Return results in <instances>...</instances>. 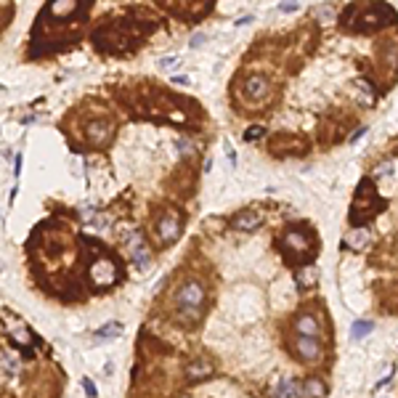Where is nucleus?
Segmentation results:
<instances>
[{
  "instance_id": "obj_14",
  "label": "nucleus",
  "mask_w": 398,
  "mask_h": 398,
  "mask_svg": "<svg viewBox=\"0 0 398 398\" xmlns=\"http://www.w3.org/2000/svg\"><path fill=\"white\" fill-rule=\"evenodd\" d=\"M295 332L297 334H306V337H319V321L311 316V313H303V316L295 319Z\"/></svg>"
},
{
  "instance_id": "obj_13",
  "label": "nucleus",
  "mask_w": 398,
  "mask_h": 398,
  "mask_svg": "<svg viewBox=\"0 0 398 398\" xmlns=\"http://www.w3.org/2000/svg\"><path fill=\"white\" fill-rule=\"evenodd\" d=\"M260 223H263V215H258V213H253V210L239 213L234 221H231V226L239 228V231H255V228H260Z\"/></svg>"
},
{
  "instance_id": "obj_16",
  "label": "nucleus",
  "mask_w": 398,
  "mask_h": 398,
  "mask_svg": "<svg viewBox=\"0 0 398 398\" xmlns=\"http://www.w3.org/2000/svg\"><path fill=\"white\" fill-rule=\"evenodd\" d=\"M117 334H122V324L109 321V324H104L101 329H96V340H109V337H117Z\"/></svg>"
},
{
  "instance_id": "obj_10",
  "label": "nucleus",
  "mask_w": 398,
  "mask_h": 398,
  "mask_svg": "<svg viewBox=\"0 0 398 398\" xmlns=\"http://www.w3.org/2000/svg\"><path fill=\"white\" fill-rule=\"evenodd\" d=\"M128 253H130V258H133L141 268L149 266V247H146V242H143L141 234H130V236H128Z\"/></svg>"
},
{
  "instance_id": "obj_9",
  "label": "nucleus",
  "mask_w": 398,
  "mask_h": 398,
  "mask_svg": "<svg viewBox=\"0 0 398 398\" xmlns=\"http://www.w3.org/2000/svg\"><path fill=\"white\" fill-rule=\"evenodd\" d=\"M112 135H114V125L109 120H96V122L88 125V141H90V146H96V149L107 146L112 141Z\"/></svg>"
},
{
  "instance_id": "obj_20",
  "label": "nucleus",
  "mask_w": 398,
  "mask_h": 398,
  "mask_svg": "<svg viewBox=\"0 0 398 398\" xmlns=\"http://www.w3.org/2000/svg\"><path fill=\"white\" fill-rule=\"evenodd\" d=\"M260 135H266V128L255 125V128H250V130L244 133V141H255V138H260Z\"/></svg>"
},
{
  "instance_id": "obj_7",
  "label": "nucleus",
  "mask_w": 398,
  "mask_h": 398,
  "mask_svg": "<svg viewBox=\"0 0 398 398\" xmlns=\"http://www.w3.org/2000/svg\"><path fill=\"white\" fill-rule=\"evenodd\" d=\"M181 226H183V218L178 213L160 215V221H157V239H160V247L173 244L175 239L181 236Z\"/></svg>"
},
{
  "instance_id": "obj_22",
  "label": "nucleus",
  "mask_w": 398,
  "mask_h": 398,
  "mask_svg": "<svg viewBox=\"0 0 398 398\" xmlns=\"http://www.w3.org/2000/svg\"><path fill=\"white\" fill-rule=\"evenodd\" d=\"M297 8H300L297 3H281V6H279V11H284V14H287V11H297Z\"/></svg>"
},
{
  "instance_id": "obj_15",
  "label": "nucleus",
  "mask_w": 398,
  "mask_h": 398,
  "mask_svg": "<svg viewBox=\"0 0 398 398\" xmlns=\"http://www.w3.org/2000/svg\"><path fill=\"white\" fill-rule=\"evenodd\" d=\"M300 393L306 395V398H324V395H327V385H324L321 377H308V380L303 382Z\"/></svg>"
},
{
  "instance_id": "obj_8",
  "label": "nucleus",
  "mask_w": 398,
  "mask_h": 398,
  "mask_svg": "<svg viewBox=\"0 0 398 398\" xmlns=\"http://www.w3.org/2000/svg\"><path fill=\"white\" fill-rule=\"evenodd\" d=\"M292 351L300 361H316L321 356V342L319 337H306V334H297L295 342H292Z\"/></svg>"
},
{
  "instance_id": "obj_25",
  "label": "nucleus",
  "mask_w": 398,
  "mask_h": 398,
  "mask_svg": "<svg viewBox=\"0 0 398 398\" xmlns=\"http://www.w3.org/2000/svg\"><path fill=\"white\" fill-rule=\"evenodd\" d=\"M173 82H175V85H186L188 77H183V75H181V77H173Z\"/></svg>"
},
{
  "instance_id": "obj_19",
  "label": "nucleus",
  "mask_w": 398,
  "mask_h": 398,
  "mask_svg": "<svg viewBox=\"0 0 398 398\" xmlns=\"http://www.w3.org/2000/svg\"><path fill=\"white\" fill-rule=\"evenodd\" d=\"M374 329V321H356L353 327H351V337L353 340H361L364 334H369Z\"/></svg>"
},
{
  "instance_id": "obj_17",
  "label": "nucleus",
  "mask_w": 398,
  "mask_h": 398,
  "mask_svg": "<svg viewBox=\"0 0 398 398\" xmlns=\"http://www.w3.org/2000/svg\"><path fill=\"white\" fill-rule=\"evenodd\" d=\"M369 231H366V228H356V231L348 236V244L353 247V250H364L366 244H369Z\"/></svg>"
},
{
  "instance_id": "obj_11",
  "label": "nucleus",
  "mask_w": 398,
  "mask_h": 398,
  "mask_svg": "<svg viewBox=\"0 0 398 398\" xmlns=\"http://www.w3.org/2000/svg\"><path fill=\"white\" fill-rule=\"evenodd\" d=\"M244 93H247V98H253V101H263L266 93H268V80L263 75H247Z\"/></svg>"
},
{
  "instance_id": "obj_12",
  "label": "nucleus",
  "mask_w": 398,
  "mask_h": 398,
  "mask_svg": "<svg viewBox=\"0 0 398 398\" xmlns=\"http://www.w3.org/2000/svg\"><path fill=\"white\" fill-rule=\"evenodd\" d=\"M215 374V366L210 361H202V359H196L191 364H186V380L188 382H199V380H207V377H213Z\"/></svg>"
},
{
  "instance_id": "obj_18",
  "label": "nucleus",
  "mask_w": 398,
  "mask_h": 398,
  "mask_svg": "<svg viewBox=\"0 0 398 398\" xmlns=\"http://www.w3.org/2000/svg\"><path fill=\"white\" fill-rule=\"evenodd\" d=\"M279 398H300V387L292 382V380H284L279 385V390H276Z\"/></svg>"
},
{
  "instance_id": "obj_1",
  "label": "nucleus",
  "mask_w": 398,
  "mask_h": 398,
  "mask_svg": "<svg viewBox=\"0 0 398 398\" xmlns=\"http://www.w3.org/2000/svg\"><path fill=\"white\" fill-rule=\"evenodd\" d=\"M152 29L154 27H141L138 22H128V19H120L114 24L104 22L93 32V43L104 54H117V51H125V48H135Z\"/></svg>"
},
{
  "instance_id": "obj_2",
  "label": "nucleus",
  "mask_w": 398,
  "mask_h": 398,
  "mask_svg": "<svg viewBox=\"0 0 398 398\" xmlns=\"http://www.w3.org/2000/svg\"><path fill=\"white\" fill-rule=\"evenodd\" d=\"M395 22V11L387 8L382 3H364V6H351L348 11L342 14V24L356 32H369L377 27H387Z\"/></svg>"
},
{
  "instance_id": "obj_24",
  "label": "nucleus",
  "mask_w": 398,
  "mask_h": 398,
  "mask_svg": "<svg viewBox=\"0 0 398 398\" xmlns=\"http://www.w3.org/2000/svg\"><path fill=\"white\" fill-rule=\"evenodd\" d=\"M364 133H366V128H359V130H356V133L351 135V141H359V138H361V135H364Z\"/></svg>"
},
{
  "instance_id": "obj_6",
  "label": "nucleus",
  "mask_w": 398,
  "mask_h": 398,
  "mask_svg": "<svg viewBox=\"0 0 398 398\" xmlns=\"http://www.w3.org/2000/svg\"><path fill=\"white\" fill-rule=\"evenodd\" d=\"M268 149L274 154H306L308 152V141L303 135H292V133H276L271 135Z\"/></svg>"
},
{
  "instance_id": "obj_4",
  "label": "nucleus",
  "mask_w": 398,
  "mask_h": 398,
  "mask_svg": "<svg viewBox=\"0 0 398 398\" xmlns=\"http://www.w3.org/2000/svg\"><path fill=\"white\" fill-rule=\"evenodd\" d=\"M175 306H178V319H186L188 324L199 321V313L205 306V287L199 281L188 279L175 289Z\"/></svg>"
},
{
  "instance_id": "obj_5",
  "label": "nucleus",
  "mask_w": 398,
  "mask_h": 398,
  "mask_svg": "<svg viewBox=\"0 0 398 398\" xmlns=\"http://www.w3.org/2000/svg\"><path fill=\"white\" fill-rule=\"evenodd\" d=\"M385 207V202L377 196L372 181H361L359 191H356V199H353V207H351V226L361 228L366 221H372L374 213H380Z\"/></svg>"
},
{
  "instance_id": "obj_23",
  "label": "nucleus",
  "mask_w": 398,
  "mask_h": 398,
  "mask_svg": "<svg viewBox=\"0 0 398 398\" xmlns=\"http://www.w3.org/2000/svg\"><path fill=\"white\" fill-rule=\"evenodd\" d=\"M199 43H205V35H199V32H196V35H194V37H191V45H194V48H196V45H199Z\"/></svg>"
},
{
  "instance_id": "obj_21",
  "label": "nucleus",
  "mask_w": 398,
  "mask_h": 398,
  "mask_svg": "<svg viewBox=\"0 0 398 398\" xmlns=\"http://www.w3.org/2000/svg\"><path fill=\"white\" fill-rule=\"evenodd\" d=\"M82 390H85V395H88V398H98V390H96V385H93V382L88 380V377H85V380H82Z\"/></svg>"
},
{
  "instance_id": "obj_3",
  "label": "nucleus",
  "mask_w": 398,
  "mask_h": 398,
  "mask_svg": "<svg viewBox=\"0 0 398 398\" xmlns=\"http://www.w3.org/2000/svg\"><path fill=\"white\" fill-rule=\"evenodd\" d=\"M279 247L289 263H311L313 253H316V239H313V231L308 226L297 223V226H289L281 234Z\"/></svg>"
}]
</instances>
